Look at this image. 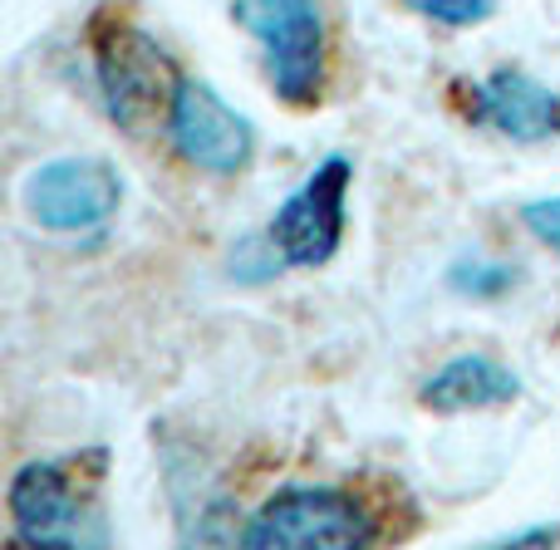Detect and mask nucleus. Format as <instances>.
<instances>
[{
  "mask_svg": "<svg viewBox=\"0 0 560 550\" xmlns=\"http://www.w3.org/2000/svg\"><path fill=\"white\" fill-rule=\"evenodd\" d=\"M104 453H69L25 463L10 477V541L15 546H94L104 541L98 522V487Z\"/></svg>",
  "mask_w": 560,
  "mask_h": 550,
  "instance_id": "nucleus-1",
  "label": "nucleus"
},
{
  "mask_svg": "<svg viewBox=\"0 0 560 550\" xmlns=\"http://www.w3.org/2000/svg\"><path fill=\"white\" fill-rule=\"evenodd\" d=\"M232 15L261 45L280 104L315 108L325 94V20L319 0H232Z\"/></svg>",
  "mask_w": 560,
  "mask_h": 550,
  "instance_id": "nucleus-2",
  "label": "nucleus"
},
{
  "mask_svg": "<svg viewBox=\"0 0 560 550\" xmlns=\"http://www.w3.org/2000/svg\"><path fill=\"white\" fill-rule=\"evenodd\" d=\"M94 79L104 114L124 133H153L158 124H167L183 84L173 59L133 25H108L94 35Z\"/></svg>",
  "mask_w": 560,
  "mask_h": 550,
  "instance_id": "nucleus-3",
  "label": "nucleus"
},
{
  "mask_svg": "<svg viewBox=\"0 0 560 550\" xmlns=\"http://www.w3.org/2000/svg\"><path fill=\"white\" fill-rule=\"evenodd\" d=\"M374 541L378 526L369 506L359 496L339 492V487H285L266 506H256V516L242 526V546L256 550H354Z\"/></svg>",
  "mask_w": 560,
  "mask_h": 550,
  "instance_id": "nucleus-4",
  "label": "nucleus"
},
{
  "mask_svg": "<svg viewBox=\"0 0 560 550\" xmlns=\"http://www.w3.org/2000/svg\"><path fill=\"white\" fill-rule=\"evenodd\" d=\"M349 183H354V163L345 153H335L285 197V207L266 226V242H271L280 266L319 271L325 261H335L339 242H345Z\"/></svg>",
  "mask_w": 560,
  "mask_h": 550,
  "instance_id": "nucleus-5",
  "label": "nucleus"
},
{
  "mask_svg": "<svg viewBox=\"0 0 560 550\" xmlns=\"http://www.w3.org/2000/svg\"><path fill=\"white\" fill-rule=\"evenodd\" d=\"M20 202L30 222H39L45 232H89L118 212L124 177L104 157H55L25 177Z\"/></svg>",
  "mask_w": 560,
  "mask_h": 550,
  "instance_id": "nucleus-6",
  "label": "nucleus"
},
{
  "mask_svg": "<svg viewBox=\"0 0 560 550\" xmlns=\"http://www.w3.org/2000/svg\"><path fill=\"white\" fill-rule=\"evenodd\" d=\"M167 138L192 167L212 177H232L252 163L256 153V128L217 94L202 79H183L167 114Z\"/></svg>",
  "mask_w": 560,
  "mask_h": 550,
  "instance_id": "nucleus-7",
  "label": "nucleus"
},
{
  "mask_svg": "<svg viewBox=\"0 0 560 550\" xmlns=\"http://www.w3.org/2000/svg\"><path fill=\"white\" fill-rule=\"evenodd\" d=\"M472 104L482 124H492L512 143H546L560 133V94L522 69H492L472 89Z\"/></svg>",
  "mask_w": 560,
  "mask_h": 550,
  "instance_id": "nucleus-8",
  "label": "nucleus"
},
{
  "mask_svg": "<svg viewBox=\"0 0 560 550\" xmlns=\"http://www.w3.org/2000/svg\"><path fill=\"white\" fill-rule=\"evenodd\" d=\"M522 394V378L492 354H457L423 384V408L433 413H482Z\"/></svg>",
  "mask_w": 560,
  "mask_h": 550,
  "instance_id": "nucleus-9",
  "label": "nucleus"
},
{
  "mask_svg": "<svg viewBox=\"0 0 560 550\" xmlns=\"http://www.w3.org/2000/svg\"><path fill=\"white\" fill-rule=\"evenodd\" d=\"M447 285L457 290V295H477V300H492V295H506V290L516 285V271L512 266H453L447 271Z\"/></svg>",
  "mask_w": 560,
  "mask_h": 550,
  "instance_id": "nucleus-10",
  "label": "nucleus"
},
{
  "mask_svg": "<svg viewBox=\"0 0 560 550\" xmlns=\"http://www.w3.org/2000/svg\"><path fill=\"white\" fill-rule=\"evenodd\" d=\"M413 15L433 20V25L447 30H463V25H482L487 15L497 10V0H404Z\"/></svg>",
  "mask_w": 560,
  "mask_h": 550,
  "instance_id": "nucleus-11",
  "label": "nucleus"
},
{
  "mask_svg": "<svg viewBox=\"0 0 560 550\" xmlns=\"http://www.w3.org/2000/svg\"><path fill=\"white\" fill-rule=\"evenodd\" d=\"M522 222H526V232H532L536 242L546 246V251L560 256V192L526 202V207H522Z\"/></svg>",
  "mask_w": 560,
  "mask_h": 550,
  "instance_id": "nucleus-12",
  "label": "nucleus"
},
{
  "mask_svg": "<svg viewBox=\"0 0 560 550\" xmlns=\"http://www.w3.org/2000/svg\"><path fill=\"white\" fill-rule=\"evenodd\" d=\"M556 526H536V531H516V536H506V541H497V546H551L556 541Z\"/></svg>",
  "mask_w": 560,
  "mask_h": 550,
  "instance_id": "nucleus-13",
  "label": "nucleus"
}]
</instances>
